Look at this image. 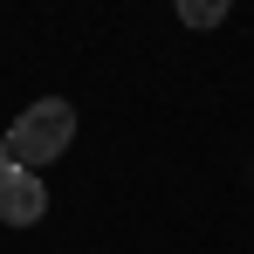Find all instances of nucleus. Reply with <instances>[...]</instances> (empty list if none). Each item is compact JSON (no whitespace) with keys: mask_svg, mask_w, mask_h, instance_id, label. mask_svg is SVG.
Masks as SVG:
<instances>
[{"mask_svg":"<svg viewBox=\"0 0 254 254\" xmlns=\"http://www.w3.org/2000/svg\"><path fill=\"white\" fill-rule=\"evenodd\" d=\"M69 137H76V103L69 96H42V103H28L21 110V124L7 130V144H14V165H48V158H62L69 151Z\"/></svg>","mask_w":254,"mask_h":254,"instance_id":"1","label":"nucleus"},{"mask_svg":"<svg viewBox=\"0 0 254 254\" xmlns=\"http://www.w3.org/2000/svg\"><path fill=\"white\" fill-rule=\"evenodd\" d=\"M42 213H48V186L28 165H7L0 172V220H7V227H35Z\"/></svg>","mask_w":254,"mask_h":254,"instance_id":"2","label":"nucleus"},{"mask_svg":"<svg viewBox=\"0 0 254 254\" xmlns=\"http://www.w3.org/2000/svg\"><path fill=\"white\" fill-rule=\"evenodd\" d=\"M227 7H234V0H179V21H186V28H220Z\"/></svg>","mask_w":254,"mask_h":254,"instance_id":"3","label":"nucleus"},{"mask_svg":"<svg viewBox=\"0 0 254 254\" xmlns=\"http://www.w3.org/2000/svg\"><path fill=\"white\" fill-rule=\"evenodd\" d=\"M7 165H14V144H7V137H0V172H7Z\"/></svg>","mask_w":254,"mask_h":254,"instance_id":"4","label":"nucleus"}]
</instances>
